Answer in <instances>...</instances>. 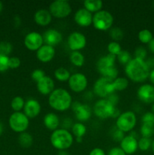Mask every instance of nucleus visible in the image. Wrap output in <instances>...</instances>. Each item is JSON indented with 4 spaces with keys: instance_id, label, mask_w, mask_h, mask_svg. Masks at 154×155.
I'll use <instances>...</instances> for the list:
<instances>
[{
    "instance_id": "nucleus-32",
    "label": "nucleus",
    "mask_w": 154,
    "mask_h": 155,
    "mask_svg": "<svg viewBox=\"0 0 154 155\" xmlns=\"http://www.w3.org/2000/svg\"><path fill=\"white\" fill-rule=\"evenodd\" d=\"M140 131L142 137L149 138L150 139L152 135L154 134V125H151V124H142Z\"/></svg>"
},
{
    "instance_id": "nucleus-9",
    "label": "nucleus",
    "mask_w": 154,
    "mask_h": 155,
    "mask_svg": "<svg viewBox=\"0 0 154 155\" xmlns=\"http://www.w3.org/2000/svg\"><path fill=\"white\" fill-rule=\"evenodd\" d=\"M93 92L101 98H106L109 95L114 92L113 81L101 77L94 83Z\"/></svg>"
},
{
    "instance_id": "nucleus-25",
    "label": "nucleus",
    "mask_w": 154,
    "mask_h": 155,
    "mask_svg": "<svg viewBox=\"0 0 154 155\" xmlns=\"http://www.w3.org/2000/svg\"><path fill=\"white\" fill-rule=\"evenodd\" d=\"M71 131L72 136H75V138H83L85 136L87 128L83 123L76 122L73 124L71 128Z\"/></svg>"
},
{
    "instance_id": "nucleus-31",
    "label": "nucleus",
    "mask_w": 154,
    "mask_h": 155,
    "mask_svg": "<svg viewBox=\"0 0 154 155\" xmlns=\"http://www.w3.org/2000/svg\"><path fill=\"white\" fill-rule=\"evenodd\" d=\"M24 105H25V101L21 96L14 97L11 102V108L14 110V112H21V110L24 109Z\"/></svg>"
},
{
    "instance_id": "nucleus-58",
    "label": "nucleus",
    "mask_w": 154,
    "mask_h": 155,
    "mask_svg": "<svg viewBox=\"0 0 154 155\" xmlns=\"http://www.w3.org/2000/svg\"><path fill=\"white\" fill-rule=\"evenodd\" d=\"M152 63H153V65H154V58H153V59H152Z\"/></svg>"
},
{
    "instance_id": "nucleus-56",
    "label": "nucleus",
    "mask_w": 154,
    "mask_h": 155,
    "mask_svg": "<svg viewBox=\"0 0 154 155\" xmlns=\"http://www.w3.org/2000/svg\"><path fill=\"white\" fill-rule=\"evenodd\" d=\"M151 148H152V152L154 153V139H153V141L152 142V145H151Z\"/></svg>"
},
{
    "instance_id": "nucleus-29",
    "label": "nucleus",
    "mask_w": 154,
    "mask_h": 155,
    "mask_svg": "<svg viewBox=\"0 0 154 155\" xmlns=\"http://www.w3.org/2000/svg\"><path fill=\"white\" fill-rule=\"evenodd\" d=\"M54 76L57 80L60 82H68L71 74L67 69L64 68H58L54 71Z\"/></svg>"
},
{
    "instance_id": "nucleus-7",
    "label": "nucleus",
    "mask_w": 154,
    "mask_h": 155,
    "mask_svg": "<svg viewBox=\"0 0 154 155\" xmlns=\"http://www.w3.org/2000/svg\"><path fill=\"white\" fill-rule=\"evenodd\" d=\"M48 11L54 18L63 19L70 15L72 7L66 0H55L50 4Z\"/></svg>"
},
{
    "instance_id": "nucleus-18",
    "label": "nucleus",
    "mask_w": 154,
    "mask_h": 155,
    "mask_svg": "<svg viewBox=\"0 0 154 155\" xmlns=\"http://www.w3.org/2000/svg\"><path fill=\"white\" fill-rule=\"evenodd\" d=\"M54 81L49 76H45L36 83L38 92L43 95H49L54 90Z\"/></svg>"
},
{
    "instance_id": "nucleus-42",
    "label": "nucleus",
    "mask_w": 154,
    "mask_h": 155,
    "mask_svg": "<svg viewBox=\"0 0 154 155\" xmlns=\"http://www.w3.org/2000/svg\"><path fill=\"white\" fill-rule=\"evenodd\" d=\"M142 124L154 125V114L152 112H146L141 117Z\"/></svg>"
},
{
    "instance_id": "nucleus-30",
    "label": "nucleus",
    "mask_w": 154,
    "mask_h": 155,
    "mask_svg": "<svg viewBox=\"0 0 154 155\" xmlns=\"http://www.w3.org/2000/svg\"><path fill=\"white\" fill-rule=\"evenodd\" d=\"M137 37H138L140 42L143 44H149L150 41L153 39L152 33L148 29H143V30H140L138 33Z\"/></svg>"
},
{
    "instance_id": "nucleus-17",
    "label": "nucleus",
    "mask_w": 154,
    "mask_h": 155,
    "mask_svg": "<svg viewBox=\"0 0 154 155\" xmlns=\"http://www.w3.org/2000/svg\"><path fill=\"white\" fill-rule=\"evenodd\" d=\"M43 40L45 45L54 47L60 44L63 40V35L56 29H48L44 33Z\"/></svg>"
},
{
    "instance_id": "nucleus-34",
    "label": "nucleus",
    "mask_w": 154,
    "mask_h": 155,
    "mask_svg": "<svg viewBox=\"0 0 154 155\" xmlns=\"http://www.w3.org/2000/svg\"><path fill=\"white\" fill-rule=\"evenodd\" d=\"M116 59L122 64L126 65L127 64H128L131 61L132 58H131V54H130L129 51H125V50H122V51L116 56Z\"/></svg>"
},
{
    "instance_id": "nucleus-54",
    "label": "nucleus",
    "mask_w": 154,
    "mask_h": 155,
    "mask_svg": "<svg viewBox=\"0 0 154 155\" xmlns=\"http://www.w3.org/2000/svg\"><path fill=\"white\" fill-rule=\"evenodd\" d=\"M2 9H3V4H2V2L0 1V13H1V12H2Z\"/></svg>"
},
{
    "instance_id": "nucleus-22",
    "label": "nucleus",
    "mask_w": 154,
    "mask_h": 155,
    "mask_svg": "<svg viewBox=\"0 0 154 155\" xmlns=\"http://www.w3.org/2000/svg\"><path fill=\"white\" fill-rule=\"evenodd\" d=\"M52 15L47 9H39L34 14V21L37 25L46 27L52 21Z\"/></svg>"
},
{
    "instance_id": "nucleus-4",
    "label": "nucleus",
    "mask_w": 154,
    "mask_h": 155,
    "mask_svg": "<svg viewBox=\"0 0 154 155\" xmlns=\"http://www.w3.org/2000/svg\"><path fill=\"white\" fill-rule=\"evenodd\" d=\"M93 112L100 119L117 118L120 115V111L116 106L113 105L107 98H101L97 101L93 107Z\"/></svg>"
},
{
    "instance_id": "nucleus-3",
    "label": "nucleus",
    "mask_w": 154,
    "mask_h": 155,
    "mask_svg": "<svg viewBox=\"0 0 154 155\" xmlns=\"http://www.w3.org/2000/svg\"><path fill=\"white\" fill-rule=\"evenodd\" d=\"M73 136L65 129L58 128L52 132L50 136L51 145L58 151H66L73 143Z\"/></svg>"
},
{
    "instance_id": "nucleus-53",
    "label": "nucleus",
    "mask_w": 154,
    "mask_h": 155,
    "mask_svg": "<svg viewBox=\"0 0 154 155\" xmlns=\"http://www.w3.org/2000/svg\"><path fill=\"white\" fill-rule=\"evenodd\" d=\"M75 141H76V142H78V143H82V142H83V139L82 138H75Z\"/></svg>"
},
{
    "instance_id": "nucleus-44",
    "label": "nucleus",
    "mask_w": 154,
    "mask_h": 155,
    "mask_svg": "<svg viewBox=\"0 0 154 155\" xmlns=\"http://www.w3.org/2000/svg\"><path fill=\"white\" fill-rule=\"evenodd\" d=\"M21 64V61L19 58L18 57H11L9 58L8 66L11 69H17L19 68Z\"/></svg>"
},
{
    "instance_id": "nucleus-11",
    "label": "nucleus",
    "mask_w": 154,
    "mask_h": 155,
    "mask_svg": "<svg viewBox=\"0 0 154 155\" xmlns=\"http://www.w3.org/2000/svg\"><path fill=\"white\" fill-rule=\"evenodd\" d=\"M88 79L85 74L82 73H75L71 74L68 85L72 92L75 93H80L85 90L88 86Z\"/></svg>"
},
{
    "instance_id": "nucleus-37",
    "label": "nucleus",
    "mask_w": 154,
    "mask_h": 155,
    "mask_svg": "<svg viewBox=\"0 0 154 155\" xmlns=\"http://www.w3.org/2000/svg\"><path fill=\"white\" fill-rule=\"evenodd\" d=\"M101 77L108 79V80H111V81H113L117 77H119V71H118L117 68L114 67V68H110V69L107 70V71L101 74Z\"/></svg>"
},
{
    "instance_id": "nucleus-45",
    "label": "nucleus",
    "mask_w": 154,
    "mask_h": 155,
    "mask_svg": "<svg viewBox=\"0 0 154 155\" xmlns=\"http://www.w3.org/2000/svg\"><path fill=\"white\" fill-rule=\"evenodd\" d=\"M106 98H107V99L108 100V101L114 106H116V104H118V102H119V95H118L116 93H115V92H113V93H111L110 95H109Z\"/></svg>"
},
{
    "instance_id": "nucleus-28",
    "label": "nucleus",
    "mask_w": 154,
    "mask_h": 155,
    "mask_svg": "<svg viewBox=\"0 0 154 155\" xmlns=\"http://www.w3.org/2000/svg\"><path fill=\"white\" fill-rule=\"evenodd\" d=\"M128 86V80L125 77H119L113 81V91H123L126 89Z\"/></svg>"
},
{
    "instance_id": "nucleus-2",
    "label": "nucleus",
    "mask_w": 154,
    "mask_h": 155,
    "mask_svg": "<svg viewBox=\"0 0 154 155\" xmlns=\"http://www.w3.org/2000/svg\"><path fill=\"white\" fill-rule=\"evenodd\" d=\"M48 104L50 107L59 112L69 110L72 104L71 94L63 88L55 89L48 96Z\"/></svg>"
},
{
    "instance_id": "nucleus-13",
    "label": "nucleus",
    "mask_w": 154,
    "mask_h": 155,
    "mask_svg": "<svg viewBox=\"0 0 154 155\" xmlns=\"http://www.w3.org/2000/svg\"><path fill=\"white\" fill-rule=\"evenodd\" d=\"M24 45L28 50L36 51L44 45L43 36L38 32H30L24 38Z\"/></svg>"
},
{
    "instance_id": "nucleus-33",
    "label": "nucleus",
    "mask_w": 154,
    "mask_h": 155,
    "mask_svg": "<svg viewBox=\"0 0 154 155\" xmlns=\"http://www.w3.org/2000/svg\"><path fill=\"white\" fill-rule=\"evenodd\" d=\"M107 51H108V54L117 56L122 51V47L118 42L112 41L107 45Z\"/></svg>"
},
{
    "instance_id": "nucleus-16",
    "label": "nucleus",
    "mask_w": 154,
    "mask_h": 155,
    "mask_svg": "<svg viewBox=\"0 0 154 155\" xmlns=\"http://www.w3.org/2000/svg\"><path fill=\"white\" fill-rule=\"evenodd\" d=\"M42 110V106L37 100L34 98H30L25 101V105L24 107V113L27 117L35 118L39 115Z\"/></svg>"
},
{
    "instance_id": "nucleus-19",
    "label": "nucleus",
    "mask_w": 154,
    "mask_h": 155,
    "mask_svg": "<svg viewBox=\"0 0 154 155\" xmlns=\"http://www.w3.org/2000/svg\"><path fill=\"white\" fill-rule=\"evenodd\" d=\"M55 56V49L51 45L44 44L39 50L36 51V58L42 63L51 61Z\"/></svg>"
},
{
    "instance_id": "nucleus-46",
    "label": "nucleus",
    "mask_w": 154,
    "mask_h": 155,
    "mask_svg": "<svg viewBox=\"0 0 154 155\" xmlns=\"http://www.w3.org/2000/svg\"><path fill=\"white\" fill-rule=\"evenodd\" d=\"M72 120L71 118L69 117H66L63 120V122H62V128L65 129V130H68L69 129L72 128Z\"/></svg>"
},
{
    "instance_id": "nucleus-1",
    "label": "nucleus",
    "mask_w": 154,
    "mask_h": 155,
    "mask_svg": "<svg viewBox=\"0 0 154 155\" xmlns=\"http://www.w3.org/2000/svg\"><path fill=\"white\" fill-rule=\"evenodd\" d=\"M125 72L127 77L134 83H142L149 77V66L145 60L138 58L131 59L125 65Z\"/></svg>"
},
{
    "instance_id": "nucleus-21",
    "label": "nucleus",
    "mask_w": 154,
    "mask_h": 155,
    "mask_svg": "<svg viewBox=\"0 0 154 155\" xmlns=\"http://www.w3.org/2000/svg\"><path fill=\"white\" fill-rule=\"evenodd\" d=\"M116 60V56L110 54H107L100 58L98 61V63H97V68H98L100 74H103L107 70L114 68Z\"/></svg>"
},
{
    "instance_id": "nucleus-57",
    "label": "nucleus",
    "mask_w": 154,
    "mask_h": 155,
    "mask_svg": "<svg viewBox=\"0 0 154 155\" xmlns=\"http://www.w3.org/2000/svg\"><path fill=\"white\" fill-rule=\"evenodd\" d=\"M152 112L154 114V103L152 104Z\"/></svg>"
},
{
    "instance_id": "nucleus-8",
    "label": "nucleus",
    "mask_w": 154,
    "mask_h": 155,
    "mask_svg": "<svg viewBox=\"0 0 154 155\" xmlns=\"http://www.w3.org/2000/svg\"><path fill=\"white\" fill-rule=\"evenodd\" d=\"M9 126L15 133L26 132L30 126L29 118L23 112H14L9 117Z\"/></svg>"
},
{
    "instance_id": "nucleus-15",
    "label": "nucleus",
    "mask_w": 154,
    "mask_h": 155,
    "mask_svg": "<svg viewBox=\"0 0 154 155\" xmlns=\"http://www.w3.org/2000/svg\"><path fill=\"white\" fill-rule=\"evenodd\" d=\"M74 21L78 26L88 27L92 24L93 15L85 8H79L74 14Z\"/></svg>"
},
{
    "instance_id": "nucleus-47",
    "label": "nucleus",
    "mask_w": 154,
    "mask_h": 155,
    "mask_svg": "<svg viewBox=\"0 0 154 155\" xmlns=\"http://www.w3.org/2000/svg\"><path fill=\"white\" fill-rule=\"evenodd\" d=\"M108 155H126L120 147H114L109 151Z\"/></svg>"
},
{
    "instance_id": "nucleus-39",
    "label": "nucleus",
    "mask_w": 154,
    "mask_h": 155,
    "mask_svg": "<svg viewBox=\"0 0 154 155\" xmlns=\"http://www.w3.org/2000/svg\"><path fill=\"white\" fill-rule=\"evenodd\" d=\"M45 76L46 75H45V73L43 70L36 69L32 72L31 78L33 81L37 83V82H39L41 79H42L44 77H45Z\"/></svg>"
},
{
    "instance_id": "nucleus-38",
    "label": "nucleus",
    "mask_w": 154,
    "mask_h": 155,
    "mask_svg": "<svg viewBox=\"0 0 154 155\" xmlns=\"http://www.w3.org/2000/svg\"><path fill=\"white\" fill-rule=\"evenodd\" d=\"M12 51V45L8 42L3 41L0 42V54L8 56Z\"/></svg>"
},
{
    "instance_id": "nucleus-49",
    "label": "nucleus",
    "mask_w": 154,
    "mask_h": 155,
    "mask_svg": "<svg viewBox=\"0 0 154 155\" xmlns=\"http://www.w3.org/2000/svg\"><path fill=\"white\" fill-rule=\"evenodd\" d=\"M148 45H149V50H150L152 53H154V37H153V39L150 41V42H149Z\"/></svg>"
},
{
    "instance_id": "nucleus-36",
    "label": "nucleus",
    "mask_w": 154,
    "mask_h": 155,
    "mask_svg": "<svg viewBox=\"0 0 154 155\" xmlns=\"http://www.w3.org/2000/svg\"><path fill=\"white\" fill-rule=\"evenodd\" d=\"M110 36L114 42H118L123 38L124 33L119 27H112L110 30Z\"/></svg>"
},
{
    "instance_id": "nucleus-55",
    "label": "nucleus",
    "mask_w": 154,
    "mask_h": 155,
    "mask_svg": "<svg viewBox=\"0 0 154 155\" xmlns=\"http://www.w3.org/2000/svg\"><path fill=\"white\" fill-rule=\"evenodd\" d=\"M2 131H3L2 125V124H1V123H0V136H1L2 133Z\"/></svg>"
},
{
    "instance_id": "nucleus-6",
    "label": "nucleus",
    "mask_w": 154,
    "mask_h": 155,
    "mask_svg": "<svg viewBox=\"0 0 154 155\" xmlns=\"http://www.w3.org/2000/svg\"><path fill=\"white\" fill-rule=\"evenodd\" d=\"M137 124V116L131 110H127L120 114L116 118V127L125 133H130L135 127Z\"/></svg>"
},
{
    "instance_id": "nucleus-23",
    "label": "nucleus",
    "mask_w": 154,
    "mask_h": 155,
    "mask_svg": "<svg viewBox=\"0 0 154 155\" xmlns=\"http://www.w3.org/2000/svg\"><path fill=\"white\" fill-rule=\"evenodd\" d=\"M43 124L48 130H51V131H54V130H57L60 126V118L55 113L50 112V113L46 114L44 117Z\"/></svg>"
},
{
    "instance_id": "nucleus-27",
    "label": "nucleus",
    "mask_w": 154,
    "mask_h": 155,
    "mask_svg": "<svg viewBox=\"0 0 154 155\" xmlns=\"http://www.w3.org/2000/svg\"><path fill=\"white\" fill-rule=\"evenodd\" d=\"M18 142L21 147L28 148L33 145V138L31 134L27 133V132H24V133H20L19 137H18Z\"/></svg>"
},
{
    "instance_id": "nucleus-52",
    "label": "nucleus",
    "mask_w": 154,
    "mask_h": 155,
    "mask_svg": "<svg viewBox=\"0 0 154 155\" xmlns=\"http://www.w3.org/2000/svg\"><path fill=\"white\" fill-rule=\"evenodd\" d=\"M57 155H70L67 151H59Z\"/></svg>"
},
{
    "instance_id": "nucleus-50",
    "label": "nucleus",
    "mask_w": 154,
    "mask_h": 155,
    "mask_svg": "<svg viewBox=\"0 0 154 155\" xmlns=\"http://www.w3.org/2000/svg\"><path fill=\"white\" fill-rule=\"evenodd\" d=\"M149 80H150L151 83L154 85V69L152 70V71H151L150 73H149Z\"/></svg>"
},
{
    "instance_id": "nucleus-26",
    "label": "nucleus",
    "mask_w": 154,
    "mask_h": 155,
    "mask_svg": "<svg viewBox=\"0 0 154 155\" xmlns=\"http://www.w3.org/2000/svg\"><path fill=\"white\" fill-rule=\"evenodd\" d=\"M71 64L77 68H81L85 64V57L80 51H72L69 55Z\"/></svg>"
},
{
    "instance_id": "nucleus-24",
    "label": "nucleus",
    "mask_w": 154,
    "mask_h": 155,
    "mask_svg": "<svg viewBox=\"0 0 154 155\" xmlns=\"http://www.w3.org/2000/svg\"><path fill=\"white\" fill-rule=\"evenodd\" d=\"M103 2L101 0H85L83 2L84 8L91 13H97L102 10Z\"/></svg>"
},
{
    "instance_id": "nucleus-51",
    "label": "nucleus",
    "mask_w": 154,
    "mask_h": 155,
    "mask_svg": "<svg viewBox=\"0 0 154 155\" xmlns=\"http://www.w3.org/2000/svg\"><path fill=\"white\" fill-rule=\"evenodd\" d=\"M21 18H19L18 16H16L14 18V24L17 26V27H18V26L21 25Z\"/></svg>"
},
{
    "instance_id": "nucleus-20",
    "label": "nucleus",
    "mask_w": 154,
    "mask_h": 155,
    "mask_svg": "<svg viewBox=\"0 0 154 155\" xmlns=\"http://www.w3.org/2000/svg\"><path fill=\"white\" fill-rule=\"evenodd\" d=\"M120 148L125 154H134L138 148L137 139L130 136L129 134L128 136H125L123 139L120 142Z\"/></svg>"
},
{
    "instance_id": "nucleus-40",
    "label": "nucleus",
    "mask_w": 154,
    "mask_h": 155,
    "mask_svg": "<svg viewBox=\"0 0 154 155\" xmlns=\"http://www.w3.org/2000/svg\"><path fill=\"white\" fill-rule=\"evenodd\" d=\"M147 54L146 48L143 46H139L134 51V58H135L141 59V60H145Z\"/></svg>"
},
{
    "instance_id": "nucleus-10",
    "label": "nucleus",
    "mask_w": 154,
    "mask_h": 155,
    "mask_svg": "<svg viewBox=\"0 0 154 155\" xmlns=\"http://www.w3.org/2000/svg\"><path fill=\"white\" fill-rule=\"evenodd\" d=\"M71 108L79 122H86L91 117V108L87 104H82L78 101H72Z\"/></svg>"
},
{
    "instance_id": "nucleus-35",
    "label": "nucleus",
    "mask_w": 154,
    "mask_h": 155,
    "mask_svg": "<svg viewBox=\"0 0 154 155\" xmlns=\"http://www.w3.org/2000/svg\"><path fill=\"white\" fill-rule=\"evenodd\" d=\"M137 145H138V148L140 151H146L151 148L152 141L149 138L141 137L137 141Z\"/></svg>"
},
{
    "instance_id": "nucleus-5",
    "label": "nucleus",
    "mask_w": 154,
    "mask_h": 155,
    "mask_svg": "<svg viewBox=\"0 0 154 155\" xmlns=\"http://www.w3.org/2000/svg\"><path fill=\"white\" fill-rule=\"evenodd\" d=\"M114 18L110 12L101 10L93 15L92 24L96 30L106 31L112 28Z\"/></svg>"
},
{
    "instance_id": "nucleus-43",
    "label": "nucleus",
    "mask_w": 154,
    "mask_h": 155,
    "mask_svg": "<svg viewBox=\"0 0 154 155\" xmlns=\"http://www.w3.org/2000/svg\"><path fill=\"white\" fill-rule=\"evenodd\" d=\"M112 133V138L113 139V140L116 141V142H120L123 139V138L125 137V134H124L123 132H122L121 130H118L116 127H115L113 132Z\"/></svg>"
},
{
    "instance_id": "nucleus-48",
    "label": "nucleus",
    "mask_w": 154,
    "mask_h": 155,
    "mask_svg": "<svg viewBox=\"0 0 154 155\" xmlns=\"http://www.w3.org/2000/svg\"><path fill=\"white\" fill-rule=\"evenodd\" d=\"M89 155H106V153L102 148H95L90 151Z\"/></svg>"
},
{
    "instance_id": "nucleus-12",
    "label": "nucleus",
    "mask_w": 154,
    "mask_h": 155,
    "mask_svg": "<svg viewBox=\"0 0 154 155\" xmlns=\"http://www.w3.org/2000/svg\"><path fill=\"white\" fill-rule=\"evenodd\" d=\"M87 39L85 36L80 32H72L67 38V44L72 51H80L85 47Z\"/></svg>"
},
{
    "instance_id": "nucleus-14",
    "label": "nucleus",
    "mask_w": 154,
    "mask_h": 155,
    "mask_svg": "<svg viewBox=\"0 0 154 155\" xmlns=\"http://www.w3.org/2000/svg\"><path fill=\"white\" fill-rule=\"evenodd\" d=\"M138 99L145 104L154 103V86L150 84L141 85L137 91Z\"/></svg>"
},
{
    "instance_id": "nucleus-41",
    "label": "nucleus",
    "mask_w": 154,
    "mask_h": 155,
    "mask_svg": "<svg viewBox=\"0 0 154 155\" xmlns=\"http://www.w3.org/2000/svg\"><path fill=\"white\" fill-rule=\"evenodd\" d=\"M9 57L8 56L0 54V72L6 71L9 68L8 66Z\"/></svg>"
}]
</instances>
